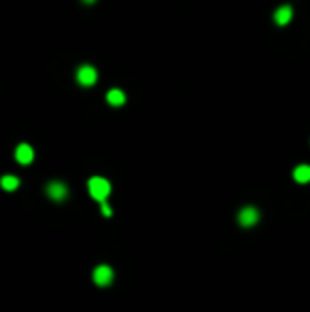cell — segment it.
I'll list each match as a JSON object with an SVG mask.
<instances>
[{"instance_id":"cell-1","label":"cell","mask_w":310,"mask_h":312,"mask_svg":"<svg viewBox=\"0 0 310 312\" xmlns=\"http://www.w3.org/2000/svg\"><path fill=\"white\" fill-rule=\"evenodd\" d=\"M87 189H90V196L94 200L106 202V198L110 194V183L106 179H102V177H94V179H90V183H87Z\"/></svg>"},{"instance_id":"cell-2","label":"cell","mask_w":310,"mask_h":312,"mask_svg":"<svg viewBox=\"0 0 310 312\" xmlns=\"http://www.w3.org/2000/svg\"><path fill=\"white\" fill-rule=\"evenodd\" d=\"M96 79H98V73H96V68L94 66H81L77 70V81L81 83L83 87H90L96 83Z\"/></svg>"},{"instance_id":"cell-3","label":"cell","mask_w":310,"mask_h":312,"mask_svg":"<svg viewBox=\"0 0 310 312\" xmlns=\"http://www.w3.org/2000/svg\"><path fill=\"white\" fill-rule=\"evenodd\" d=\"M94 283L100 285V287H106L113 283V270H110L108 266H98L96 270H94Z\"/></svg>"},{"instance_id":"cell-4","label":"cell","mask_w":310,"mask_h":312,"mask_svg":"<svg viewBox=\"0 0 310 312\" xmlns=\"http://www.w3.org/2000/svg\"><path fill=\"white\" fill-rule=\"evenodd\" d=\"M47 196H49L51 200H55V202H62L66 196H68V189L64 183H60V181H53L47 185Z\"/></svg>"},{"instance_id":"cell-5","label":"cell","mask_w":310,"mask_h":312,"mask_svg":"<svg viewBox=\"0 0 310 312\" xmlns=\"http://www.w3.org/2000/svg\"><path fill=\"white\" fill-rule=\"evenodd\" d=\"M257 219H259V212H257V208H253V206H244L242 210L238 212V221H240L244 227L255 225Z\"/></svg>"},{"instance_id":"cell-6","label":"cell","mask_w":310,"mask_h":312,"mask_svg":"<svg viewBox=\"0 0 310 312\" xmlns=\"http://www.w3.org/2000/svg\"><path fill=\"white\" fill-rule=\"evenodd\" d=\"M15 159H17L19 164H23V166H28L30 162L34 159V151H32V147L30 145H17V149H15Z\"/></svg>"},{"instance_id":"cell-7","label":"cell","mask_w":310,"mask_h":312,"mask_svg":"<svg viewBox=\"0 0 310 312\" xmlns=\"http://www.w3.org/2000/svg\"><path fill=\"white\" fill-rule=\"evenodd\" d=\"M291 17H293V9L289 4H283L274 11V21L278 23V26H287V23L291 21Z\"/></svg>"},{"instance_id":"cell-8","label":"cell","mask_w":310,"mask_h":312,"mask_svg":"<svg viewBox=\"0 0 310 312\" xmlns=\"http://www.w3.org/2000/svg\"><path fill=\"white\" fill-rule=\"evenodd\" d=\"M106 102L110 104V106H123V104H125V94L121 90H110L106 94Z\"/></svg>"},{"instance_id":"cell-9","label":"cell","mask_w":310,"mask_h":312,"mask_svg":"<svg viewBox=\"0 0 310 312\" xmlns=\"http://www.w3.org/2000/svg\"><path fill=\"white\" fill-rule=\"evenodd\" d=\"M293 179L298 183H310V166H306V164L298 166L296 170H293Z\"/></svg>"},{"instance_id":"cell-10","label":"cell","mask_w":310,"mask_h":312,"mask_svg":"<svg viewBox=\"0 0 310 312\" xmlns=\"http://www.w3.org/2000/svg\"><path fill=\"white\" fill-rule=\"evenodd\" d=\"M0 185H2V189H6V191H13V189L19 187V179L6 174V177H2V181H0Z\"/></svg>"},{"instance_id":"cell-11","label":"cell","mask_w":310,"mask_h":312,"mask_svg":"<svg viewBox=\"0 0 310 312\" xmlns=\"http://www.w3.org/2000/svg\"><path fill=\"white\" fill-rule=\"evenodd\" d=\"M100 212L104 214V217H110V214H113V210H110V206L106 202H100Z\"/></svg>"},{"instance_id":"cell-12","label":"cell","mask_w":310,"mask_h":312,"mask_svg":"<svg viewBox=\"0 0 310 312\" xmlns=\"http://www.w3.org/2000/svg\"><path fill=\"white\" fill-rule=\"evenodd\" d=\"M83 2H85V4H94V2H96V0H83Z\"/></svg>"}]
</instances>
